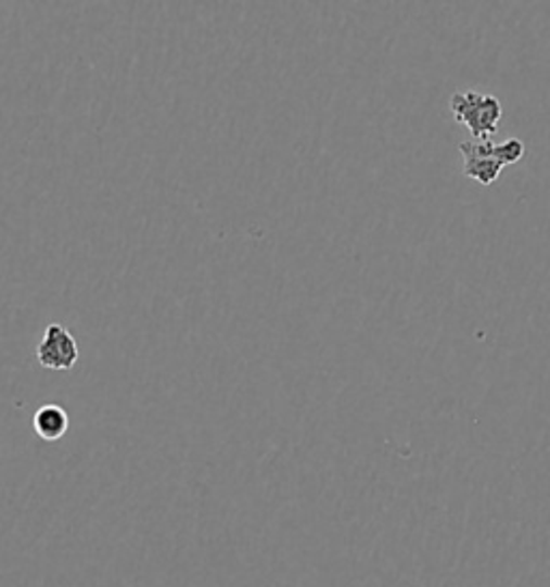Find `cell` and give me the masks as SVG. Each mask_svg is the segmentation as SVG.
Segmentation results:
<instances>
[{"instance_id":"5","label":"cell","mask_w":550,"mask_h":587,"mask_svg":"<svg viewBox=\"0 0 550 587\" xmlns=\"http://www.w3.org/2000/svg\"><path fill=\"white\" fill-rule=\"evenodd\" d=\"M525 157V142L521 138H506L503 142H495V159L506 168L519 164Z\"/></svg>"},{"instance_id":"3","label":"cell","mask_w":550,"mask_h":587,"mask_svg":"<svg viewBox=\"0 0 550 587\" xmlns=\"http://www.w3.org/2000/svg\"><path fill=\"white\" fill-rule=\"evenodd\" d=\"M458 151L462 155V175L482 183L493 186L501 173L503 166L495 159V142L493 140H466L458 144Z\"/></svg>"},{"instance_id":"2","label":"cell","mask_w":550,"mask_h":587,"mask_svg":"<svg viewBox=\"0 0 550 587\" xmlns=\"http://www.w3.org/2000/svg\"><path fill=\"white\" fill-rule=\"evenodd\" d=\"M78 359L80 347L74 334L61 323H50L37 345V361L50 370H72Z\"/></svg>"},{"instance_id":"4","label":"cell","mask_w":550,"mask_h":587,"mask_svg":"<svg viewBox=\"0 0 550 587\" xmlns=\"http://www.w3.org/2000/svg\"><path fill=\"white\" fill-rule=\"evenodd\" d=\"M33 426L43 442H59L69 431V416L61 405L48 403L35 411Z\"/></svg>"},{"instance_id":"1","label":"cell","mask_w":550,"mask_h":587,"mask_svg":"<svg viewBox=\"0 0 550 587\" xmlns=\"http://www.w3.org/2000/svg\"><path fill=\"white\" fill-rule=\"evenodd\" d=\"M453 118L469 129L473 140H490L503 117L501 102L490 93L456 91L449 100Z\"/></svg>"}]
</instances>
